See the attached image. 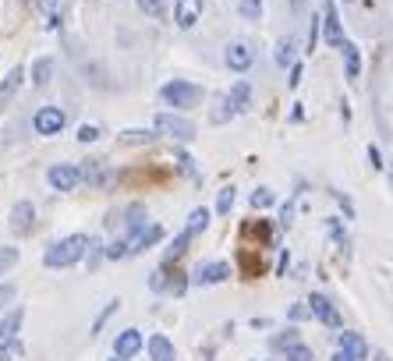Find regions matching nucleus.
Segmentation results:
<instances>
[{
	"mask_svg": "<svg viewBox=\"0 0 393 361\" xmlns=\"http://www.w3.org/2000/svg\"><path fill=\"white\" fill-rule=\"evenodd\" d=\"M86 251H89V238H86V234H71V238H60L53 248H47V255H43V266H50V269L75 266V262H78Z\"/></svg>",
	"mask_w": 393,
	"mask_h": 361,
	"instance_id": "f257e3e1",
	"label": "nucleus"
},
{
	"mask_svg": "<svg viewBox=\"0 0 393 361\" xmlns=\"http://www.w3.org/2000/svg\"><path fill=\"white\" fill-rule=\"evenodd\" d=\"M160 96L167 106H174V110H192V106L202 103V89L195 82H167L160 89Z\"/></svg>",
	"mask_w": 393,
	"mask_h": 361,
	"instance_id": "f03ea898",
	"label": "nucleus"
},
{
	"mask_svg": "<svg viewBox=\"0 0 393 361\" xmlns=\"http://www.w3.org/2000/svg\"><path fill=\"white\" fill-rule=\"evenodd\" d=\"M156 132L170 138H195V124L177 114H156Z\"/></svg>",
	"mask_w": 393,
	"mask_h": 361,
	"instance_id": "7ed1b4c3",
	"label": "nucleus"
},
{
	"mask_svg": "<svg viewBox=\"0 0 393 361\" xmlns=\"http://www.w3.org/2000/svg\"><path fill=\"white\" fill-rule=\"evenodd\" d=\"M47 181H50L53 191H75V184L81 181V170L75 163H57V166H50Z\"/></svg>",
	"mask_w": 393,
	"mask_h": 361,
	"instance_id": "20e7f679",
	"label": "nucleus"
},
{
	"mask_svg": "<svg viewBox=\"0 0 393 361\" xmlns=\"http://www.w3.org/2000/svg\"><path fill=\"white\" fill-rule=\"evenodd\" d=\"M322 36H326V42L329 47H344V29H340V14H337V4L333 0H326V8H322Z\"/></svg>",
	"mask_w": 393,
	"mask_h": 361,
	"instance_id": "39448f33",
	"label": "nucleus"
},
{
	"mask_svg": "<svg viewBox=\"0 0 393 361\" xmlns=\"http://www.w3.org/2000/svg\"><path fill=\"white\" fill-rule=\"evenodd\" d=\"M308 305H312V315L319 319L322 326H329V329H340V312L333 308V301H329L326 294H312V297H308Z\"/></svg>",
	"mask_w": 393,
	"mask_h": 361,
	"instance_id": "423d86ee",
	"label": "nucleus"
},
{
	"mask_svg": "<svg viewBox=\"0 0 393 361\" xmlns=\"http://www.w3.org/2000/svg\"><path fill=\"white\" fill-rule=\"evenodd\" d=\"M252 64H255V53H252L248 42H231V47H227V68H231V71L244 75Z\"/></svg>",
	"mask_w": 393,
	"mask_h": 361,
	"instance_id": "0eeeda50",
	"label": "nucleus"
},
{
	"mask_svg": "<svg viewBox=\"0 0 393 361\" xmlns=\"http://www.w3.org/2000/svg\"><path fill=\"white\" fill-rule=\"evenodd\" d=\"M32 124H36V132H39V135H57L60 127H64V114H60L57 106H43V110L36 114Z\"/></svg>",
	"mask_w": 393,
	"mask_h": 361,
	"instance_id": "6e6552de",
	"label": "nucleus"
},
{
	"mask_svg": "<svg viewBox=\"0 0 393 361\" xmlns=\"http://www.w3.org/2000/svg\"><path fill=\"white\" fill-rule=\"evenodd\" d=\"M138 351H142V333H138V329H124V333L117 336V344H114V354L124 358V361H131Z\"/></svg>",
	"mask_w": 393,
	"mask_h": 361,
	"instance_id": "1a4fd4ad",
	"label": "nucleus"
},
{
	"mask_svg": "<svg viewBox=\"0 0 393 361\" xmlns=\"http://www.w3.org/2000/svg\"><path fill=\"white\" fill-rule=\"evenodd\" d=\"M199 18H202V0H177V8H174V21H177L181 29H192Z\"/></svg>",
	"mask_w": 393,
	"mask_h": 361,
	"instance_id": "9d476101",
	"label": "nucleus"
},
{
	"mask_svg": "<svg viewBox=\"0 0 393 361\" xmlns=\"http://www.w3.org/2000/svg\"><path fill=\"white\" fill-rule=\"evenodd\" d=\"M227 276H231V266H227V262H205V266L195 273V284L210 287V284H223Z\"/></svg>",
	"mask_w": 393,
	"mask_h": 361,
	"instance_id": "9b49d317",
	"label": "nucleus"
},
{
	"mask_svg": "<svg viewBox=\"0 0 393 361\" xmlns=\"http://www.w3.org/2000/svg\"><path fill=\"white\" fill-rule=\"evenodd\" d=\"M32 216H36L32 202H18V206L11 209V230H14V234H29V230H32Z\"/></svg>",
	"mask_w": 393,
	"mask_h": 361,
	"instance_id": "f8f14e48",
	"label": "nucleus"
},
{
	"mask_svg": "<svg viewBox=\"0 0 393 361\" xmlns=\"http://www.w3.org/2000/svg\"><path fill=\"white\" fill-rule=\"evenodd\" d=\"M22 78H25V71H22V64L18 68H11L8 75H4V82H0V110L11 103V96L18 92V85H22Z\"/></svg>",
	"mask_w": 393,
	"mask_h": 361,
	"instance_id": "ddd939ff",
	"label": "nucleus"
},
{
	"mask_svg": "<svg viewBox=\"0 0 393 361\" xmlns=\"http://www.w3.org/2000/svg\"><path fill=\"white\" fill-rule=\"evenodd\" d=\"M337 340H340V351H347L355 361H365V358H368V344H365L358 333H340Z\"/></svg>",
	"mask_w": 393,
	"mask_h": 361,
	"instance_id": "4468645a",
	"label": "nucleus"
},
{
	"mask_svg": "<svg viewBox=\"0 0 393 361\" xmlns=\"http://www.w3.org/2000/svg\"><path fill=\"white\" fill-rule=\"evenodd\" d=\"M156 241H163V227H160V223H153V227H146V230L138 234V241L131 245V255H142V251H149Z\"/></svg>",
	"mask_w": 393,
	"mask_h": 361,
	"instance_id": "2eb2a0df",
	"label": "nucleus"
},
{
	"mask_svg": "<svg viewBox=\"0 0 393 361\" xmlns=\"http://www.w3.org/2000/svg\"><path fill=\"white\" fill-rule=\"evenodd\" d=\"M146 347H149V358H153V361H174V344H170L167 336H160V333H156Z\"/></svg>",
	"mask_w": 393,
	"mask_h": 361,
	"instance_id": "dca6fc26",
	"label": "nucleus"
},
{
	"mask_svg": "<svg viewBox=\"0 0 393 361\" xmlns=\"http://www.w3.org/2000/svg\"><path fill=\"white\" fill-rule=\"evenodd\" d=\"M22 319H25V312H22V308H14L11 315H4V319H0V344H8V340H14L18 326H22Z\"/></svg>",
	"mask_w": 393,
	"mask_h": 361,
	"instance_id": "f3484780",
	"label": "nucleus"
},
{
	"mask_svg": "<svg viewBox=\"0 0 393 361\" xmlns=\"http://www.w3.org/2000/svg\"><path fill=\"white\" fill-rule=\"evenodd\" d=\"M344 68H347V78L351 82H358V75H362V57H358V47L355 42H344Z\"/></svg>",
	"mask_w": 393,
	"mask_h": 361,
	"instance_id": "a211bd4d",
	"label": "nucleus"
},
{
	"mask_svg": "<svg viewBox=\"0 0 393 361\" xmlns=\"http://www.w3.org/2000/svg\"><path fill=\"white\" fill-rule=\"evenodd\" d=\"M231 103H234V110H238V114H244L248 106H252V85H248V82H234Z\"/></svg>",
	"mask_w": 393,
	"mask_h": 361,
	"instance_id": "6ab92c4d",
	"label": "nucleus"
},
{
	"mask_svg": "<svg viewBox=\"0 0 393 361\" xmlns=\"http://www.w3.org/2000/svg\"><path fill=\"white\" fill-rule=\"evenodd\" d=\"M188 241H192V234H188V230H181V234H177V241L167 248V255H163V266H174L181 255L188 251Z\"/></svg>",
	"mask_w": 393,
	"mask_h": 361,
	"instance_id": "aec40b11",
	"label": "nucleus"
},
{
	"mask_svg": "<svg viewBox=\"0 0 393 361\" xmlns=\"http://www.w3.org/2000/svg\"><path fill=\"white\" fill-rule=\"evenodd\" d=\"M238 110H234V103H231V96H216V106H213V114H210V121L213 124H227Z\"/></svg>",
	"mask_w": 393,
	"mask_h": 361,
	"instance_id": "412c9836",
	"label": "nucleus"
},
{
	"mask_svg": "<svg viewBox=\"0 0 393 361\" xmlns=\"http://www.w3.org/2000/svg\"><path fill=\"white\" fill-rule=\"evenodd\" d=\"M273 60L280 64V68H294V39H280Z\"/></svg>",
	"mask_w": 393,
	"mask_h": 361,
	"instance_id": "4be33fe9",
	"label": "nucleus"
},
{
	"mask_svg": "<svg viewBox=\"0 0 393 361\" xmlns=\"http://www.w3.org/2000/svg\"><path fill=\"white\" fill-rule=\"evenodd\" d=\"M50 75H53V60H50V57H39V60L32 64V82H36V85H47Z\"/></svg>",
	"mask_w": 393,
	"mask_h": 361,
	"instance_id": "5701e85b",
	"label": "nucleus"
},
{
	"mask_svg": "<svg viewBox=\"0 0 393 361\" xmlns=\"http://www.w3.org/2000/svg\"><path fill=\"white\" fill-rule=\"evenodd\" d=\"M205 227H210V209H192V216H188V227H184V230H188L192 238H195V234H202Z\"/></svg>",
	"mask_w": 393,
	"mask_h": 361,
	"instance_id": "b1692460",
	"label": "nucleus"
},
{
	"mask_svg": "<svg viewBox=\"0 0 393 361\" xmlns=\"http://www.w3.org/2000/svg\"><path fill=\"white\" fill-rule=\"evenodd\" d=\"M149 142H156V135H153V132H142V127L121 135V145H149Z\"/></svg>",
	"mask_w": 393,
	"mask_h": 361,
	"instance_id": "393cba45",
	"label": "nucleus"
},
{
	"mask_svg": "<svg viewBox=\"0 0 393 361\" xmlns=\"http://www.w3.org/2000/svg\"><path fill=\"white\" fill-rule=\"evenodd\" d=\"M238 11L244 21H259L262 18V0H238Z\"/></svg>",
	"mask_w": 393,
	"mask_h": 361,
	"instance_id": "a878e982",
	"label": "nucleus"
},
{
	"mask_svg": "<svg viewBox=\"0 0 393 361\" xmlns=\"http://www.w3.org/2000/svg\"><path fill=\"white\" fill-rule=\"evenodd\" d=\"M294 344H301V340H298V329H287V333H280V336L270 340L273 351H287V347H294Z\"/></svg>",
	"mask_w": 393,
	"mask_h": 361,
	"instance_id": "bb28decb",
	"label": "nucleus"
},
{
	"mask_svg": "<svg viewBox=\"0 0 393 361\" xmlns=\"http://www.w3.org/2000/svg\"><path fill=\"white\" fill-rule=\"evenodd\" d=\"M273 206V191L270 188H255L252 191V209H270Z\"/></svg>",
	"mask_w": 393,
	"mask_h": 361,
	"instance_id": "cd10ccee",
	"label": "nucleus"
},
{
	"mask_svg": "<svg viewBox=\"0 0 393 361\" xmlns=\"http://www.w3.org/2000/svg\"><path fill=\"white\" fill-rule=\"evenodd\" d=\"M138 8L146 11L149 18H163V11H167V0H138Z\"/></svg>",
	"mask_w": 393,
	"mask_h": 361,
	"instance_id": "c85d7f7f",
	"label": "nucleus"
},
{
	"mask_svg": "<svg viewBox=\"0 0 393 361\" xmlns=\"http://www.w3.org/2000/svg\"><path fill=\"white\" fill-rule=\"evenodd\" d=\"M231 206H234V188H223L220 199H216V212H220V216H227V212H231Z\"/></svg>",
	"mask_w": 393,
	"mask_h": 361,
	"instance_id": "c756f323",
	"label": "nucleus"
},
{
	"mask_svg": "<svg viewBox=\"0 0 393 361\" xmlns=\"http://www.w3.org/2000/svg\"><path fill=\"white\" fill-rule=\"evenodd\" d=\"M283 354H287V361H312V351H308L305 344H294V347H287Z\"/></svg>",
	"mask_w": 393,
	"mask_h": 361,
	"instance_id": "7c9ffc66",
	"label": "nucleus"
},
{
	"mask_svg": "<svg viewBox=\"0 0 393 361\" xmlns=\"http://www.w3.org/2000/svg\"><path fill=\"white\" fill-rule=\"evenodd\" d=\"M18 354H22V344H18V340H8V344H0V361H14Z\"/></svg>",
	"mask_w": 393,
	"mask_h": 361,
	"instance_id": "2f4dec72",
	"label": "nucleus"
},
{
	"mask_svg": "<svg viewBox=\"0 0 393 361\" xmlns=\"http://www.w3.org/2000/svg\"><path fill=\"white\" fill-rule=\"evenodd\" d=\"M18 262V248H0V273H8Z\"/></svg>",
	"mask_w": 393,
	"mask_h": 361,
	"instance_id": "473e14b6",
	"label": "nucleus"
},
{
	"mask_svg": "<svg viewBox=\"0 0 393 361\" xmlns=\"http://www.w3.org/2000/svg\"><path fill=\"white\" fill-rule=\"evenodd\" d=\"M117 305H121V301H110L107 308H103V312L96 315V323H92V333H99V329H103V323H107V319H110V315L117 312Z\"/></svg>",
	"mask_w": 393,
	"mask_h": 361,
	"instance_id": "72a5a7b5",
	"label": "nucleus"
},
{
	"mask_svg": "<svg viewBox=\"0 0 393 361\" xmlns=\"http://www.w3.org/2000/svg\"><path fill=\"white\" fill-rule=\"evenodd\" d=\"M96 138H99V127H96V124H81V127H78V142L89 145V142H96Z\"/></svg>",
	"mask_w": 393,
	"mask_h": 361,
	"instance_id": "f704fd0d",
	"label": "nucleus"
},
{
	"mask_svg": "<svg viewBox=\"0 0 393 361\" xmlns=\"http://www.w3.org/2000/svg\"><path fill=\"white\" fill-rule=\"evenodd\" d=\"M86 177H89V184H103V174H99V160H86Z\"/></svg>",
	"mask_w": 393,
	"mask_h": 361,
	"instance_id": "c9c22d12",
	"label": "nucleus"
},
{
	"mask_svg": "<svg viewBox=\"0 0 393 361\" xmlns=\"http://www.w3.org/2000/svg\"><path fill=\"white\" fill-rule=\"evenodd\" d=\"M124 255H128V245H124V241H114L107 248V259H124Z\"/></svg>",
	"mask_w": 393,
	"mask_h": 361,
	"instance_id": "e433bc0d",
	"label": "nucleus"
},
{
	"mask_svg": "<svg viewBox=\"0 0 393 361\" xmlns=\"http://www.w3.org/2000/svg\"><path fill=\"white\" fill-rule=\"evenodd\" d=\"M368 163H372V170H383V166H386V163H383V153H379L376 145H368Z\"/></svg>",
	"mask_w": 393,
	"mask_h": 361,
	"instance_id": "4c0bfd02",
	"label": "nucleus"
},
{
	"mask_svg": "<svg viewBox=\"0 0 393 361\" xmlns=\"http://www.w3.org/2000/svg\"><path fill=\"white\" fill-rule=\"evenodd\" d=\"M308 315H312V305H294V308H291L294 323H301V319H308Z\"/></svg>",
	"mask_w": 393,
	"mask_h": 361,
	"instance_id": "58836bf2",
	"label": "nucleus"
},
{
	"mask_svg": "<svg viewBox=\"0 0 393 361\" xmlns=\"http://www.w3.org/2000/svg\"><path fill=\"white\" fill-rule=\"evenodd\" d=\"M316 39H319V18L312 21V29H308V50H316Z\"/></svg>",
	"mask_w": 393,
	"mask_h": 361,
	"instance_id": "ea45409f",
	"label": "nucleus"
},
{
	"mask_svg": "<svg viewBox=\"0 0 393 361\" xmlns=\"http://www.w3.org/2000/svg\"><path fill=\"white\" fill-rule=\"evenodd\" d=\"M333 199H337V202L344 206V212H347V220H351V216H355V206H351V202H347V199L340 195V191H333Z\"/></svg>",
	"mask_w": 393,
	"mask_h": 361,
	"instance_id": "a19ab883",
	"label": "nucleus"
},
{
	"mask_svg": "<svg viewBox=\"0 0 393 361\" xmlns=\"http://www.w3.org/2000/svg\"><path fill=\"white\" fill-rule=\"evenodd\" d=\"M287 82H291V89L301 82V64H294V68H291V78H287Z\"/></svg>",
	"mask_w": 393,
	"mask_h": 361,
	"instance_id": "79ce46f5",
	"label": "nucleus"
},
{
	"mask_svg": "<svg viewBox=\"0 0 393 361\" xmlns=\"http://www.w3.org/2000/svg\"><path fill=\"white\" fill-rule=\"evenodd\" d=\"M36 4H39V8H43L47 14H53V8H57V0H36Z\"/></svg>",
	"mask_w": 393,
	"mask_h": 361,
	"instance_id": "37998d69",
	"label": "nucleus"
},
{
	"mask_svg": "<svg viewBox=\"0 0 393 361\" xmlns=\"http://www.w3.org/2000/svg\"><path fill=\"white\" fill-rule=\"evenodd\" d=\"M329 361H355V358H351L347 351H337V354H333V358H329Z\"/></svg>",
	"mask_w": 393,
	"mask_h": 361,
	"instance_id": "c03bdc74",
	"label": "nucleus"
},
{
	"mask_svg": "<svg viewBox=\"0 0 393 361\" xmlns=\"http://www.w3.org/2000/svg\"><path fill=\"white\" fill-rule=\"evenodd\" d=\"M8 297H11V287H4V290H0V301H8Z\"/></svg>",
	"mask_w": 393,
	"mask_h": 361,
	"instance_id": "a18cd8bd",
	"label": "nucleus"
},
{
	"mask_svg": "<svg viewBox=\"0 0 393 361\" xmlns=\"http://www.w3.org/2000/svg\"><path fill=\"white\" fill-rule=\"evenodd\" d=\"M114 361H124V358H117V354H114Z\"/></svg>",
	"mask_w": 393,
	"mask_h": 361,
	"instance_id": "49530a36",
	"label": "nucleus"
}]
</instances>
